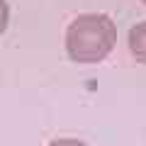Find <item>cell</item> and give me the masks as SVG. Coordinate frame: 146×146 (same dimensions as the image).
I'll list each match as a JSON object with an SVG mask.
<instances>
[{"instance_id": "obj_1", "label": "cell", "mask_w": 146, "mask_h": 146, "mask_svg": "<svg viewBox=\"0 0 146 146\" xmlns=\"http://www.w3.org/2000/svg\"><path fill=\"white\" fill-rule=\"evenodd\" d=\"M117 25L105 12L78 15L66 29V54L76 63H98L112 54Z\"/></svg>"}, {"instance_id": "obj_2", "label": "cell", "mask_w": 146, "mask_h": 146, "mask_svg": "<svg viewBox=\"0 0 146 146\" xmlns=\"http://www.w3.org/2000/svg\"><path fill=\"white\" fill-rule=\"evenodd\" d=\"M127 44H129L131 56L139 63H146V22H139V25H134L129 29Z\"/></svg>"}, {"instance_id": "obj_3", "label": "cell", "mask_w": 146, "mask_h": 146, "mask_svg": "<svg viewBox=\"0 0 146 146\" xmlns=\"http://www.w3.org/2000/svg\"><path fill=\"white\" fill-rule=\"evenodd\" d=\"M7 22H10V7H7V0H0V34L7 29Z\"/></svg>"}, {"instance_id": "obj_4", "label": "cell", "mask_w": 146, "mask_h": 146, "mask_svg": "<svg viewBox=\"0 0 146 146\" xmlns=\"http://www.w3.org/2000/svg\"><path fill=\"white\" fill-rule=\"evenodd\" d=\"M46 146H88V144H83V141H78V139H56V141H51V144H46Z\"/></svg>"}, {"instance_id": "obj_5", "label": "cell", "mask_w": 146, "mask_h": 146, "mask_svg": "<svg viewBox=\"0 0 146 146\" xmlns=\"http://www.w3.org/2000/svg\"><path fill=\"white\" fill-rule=\"evenodd\" d=\"M141 3H144V5H146V0H141Z\"/></svg>"}]
</instances>
